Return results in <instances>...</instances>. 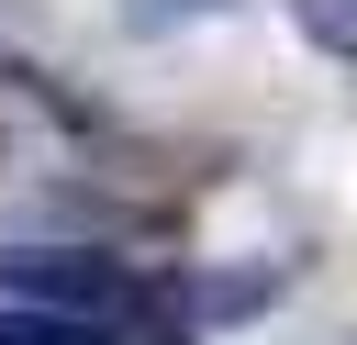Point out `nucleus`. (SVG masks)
Listing matches in <instances>:
<instances>
[{
  "label": "nucleus",
  "mask_w": 357,
  "mask_h": 345,
  "mask_svg": "<svg viewBox=\"0 0 357 345\" xmlns=\"http://www.w3.org/2000/svg\"><path fill=\"white\" fill-rule=\"evenodd\" d=\"M0 312L78 323L100 345H178L201 323L190 289H167V278H145V267H123L100 245H22V256H0Z\"/></svg>",
  "instance_id": "f257e3e1"
},
{
  "label": "nucleus",
  "mask_w": 357,
  "mask_h": 345,
  "mask_svg": "<svg viewBox=\"0 0 357 345\" xmlns=\"http://www.w3.org/2000/svg\"><path fill=\"white\" fill-rule=\"evenodd\" d=\"M268 289H279V267H223V278L190 289V312H201V323H234V312H257Z\"/></svg>",
  "instance_id": "f03ea898"
},
{
  "label": "nucleus",
  "mask_w": 357,
  "mask_h": 345,
  "mask_svg": "<svg viewBox=\"0 0 357 345\" xmlns=\"http://www.w3.org/2000/svg\"><path fill=\"white\" fill-rule=\"evenodd\" d=\"M290 22H301L324 56H357V0H290Z\"/></svg>",
  "instance_id": "7ed1b4c3"
},
{
  "label": "nucleus",
  "mask_w": 357,
  "mask_h": 345,
  "mask_svg": "<svg viewBox=\"0 0 357 345\" xmlns=\"http://www.w3.org/2000/svg\"><path fill=\"white\" fill-rule=\"evenodd\" d=\"M112 11H123V33H178V22H201L223 0H112Z\"/></svg>",
  "instance_id": "20e7f679"
}]
</instances>
